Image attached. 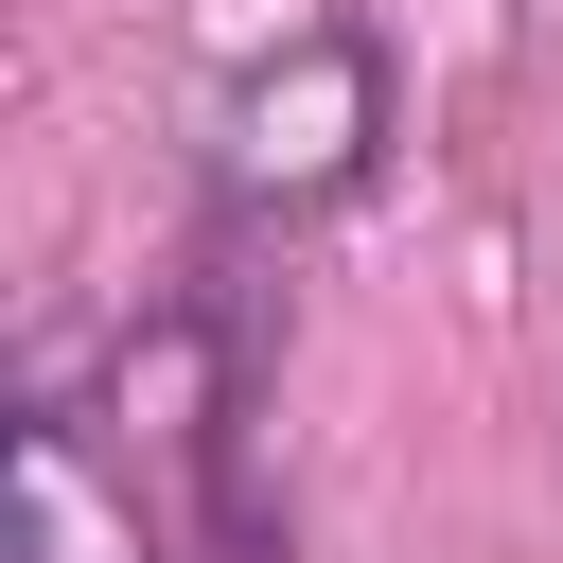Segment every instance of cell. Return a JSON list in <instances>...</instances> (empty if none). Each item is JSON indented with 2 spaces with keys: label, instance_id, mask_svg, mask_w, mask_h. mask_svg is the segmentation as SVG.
Listing matches in <instances>:
<instances>
[{
  "label": "cell",
  "instance_id": "obj_1",
  "mask_svg": "<svg viewBox=\"0 0 563 563\" xmlns=\"http://www.w3.org/2000/svg\"><path fill=\"white\" fill-rule=\"evenodd\" d=\"M18 563H158L141 475L106 493V475H88V440H70V422H35V457H18Z\"/></svg>",
  "mask_w": 563,
  "mask_h": 563
}]
</instances>
